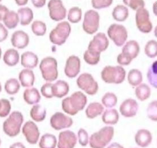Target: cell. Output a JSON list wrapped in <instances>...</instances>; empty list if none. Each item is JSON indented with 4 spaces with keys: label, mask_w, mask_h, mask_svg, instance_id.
Returning a JSON list of instances; mask_svg holds the SVG:
<instances>
[{
    "label": "cell",
    "mask_w": 157,
    "mask_h": 148,
    "mask_svg": "<svg viewBox=\"0 0 157 148\" xmlns=\"http://www.w3.org/2000/svg\"><path fill=\"white\" fill-rule=\"evenodd\" d=\"M50 18L54 21L59 22L64 20L67 10L62 0H50L48 4Z\"/></svg>",
    "instance_id": "obj_11"
},
{
    "label": "cell",
    "mask_w": 157,
    "mask_h": 148,
    "mask_svg": "<svg viewBox=\"0 0 157 148\" xmlns=\"http://www.w3.org/2000/svg\"><path fill=\"white\" fill-rule=\"evenodd\" d=\"M16 4L18 6H25L28 4L29 0H14Z\"/></svg>",
    "instance_id": "obj_53"
},
{
    "label": "cell",
    "mask_w": 157,
    "mask_h": 148,
    "mask_svg": "<svg viewBox=\"0 0 157 148\" xmlns=\"http://www.w3.org/2000/svg\"><path fill=\"white\" fill-rule=\"evenodd\" d=\"M82 12L81 9L75 6L69 9L67 14V19L72 24H77L82 19Z\"/></svg>",
    "instance_id": "obj_38"
},
{
    "label": "cell",
    "mask_w": 157,
    "mask_h": 148,
    "mask_svg": "<svg viewBox=\"0 0 157 148\" xmlns=\"http://www.w3.org/2000/svg\"><path fill=\"white\" fill-rule=\"evenodd\" d=\"M33 6L36 8H41L46 4V0H32Z\"/></svg>",
    "instance_id": "obj_51"
},
{
    "label": "cell",
    "mask_w": 157,
    "mask_h": 148,
    "mask_svg": "<svg viewBox=\"0 0 157 148\" xmlns=\"http://www.w3.org/2000/svg\"><path fill=\"white\" fill-rule=\"evenodd\" d=\"M124 4L127 5L133 10H137L145 7L144 0H123Z\"/></svg>",
    "instance_id": "obj_43"
},
{
    "label": "cell",
    "mask_w": 157,
    "mask_h": 148,
    "mask_svg": "<svg viewBox=\"0 0 157 148\" xmlns=\"http://www.w3.org/2000/svg\"><path fill=\"white\" fill-rule=\"evenodd\" d=\"M38 62L37 55L33 52L26 51L21 55V65L25 68L33 69L37 66Z\"/></svg>",
    "instance_id": "obj_20"
},
{
    "label": "cell",
    "mask_w": 157,
    "mask_h": 148,
    "mask_svg": "<svg viewBox=\"0 0 157 148\" xmlns=\"http://www.w3.org/2000/svg\"><path fill=\"white\" fill-rule=\"evenodd\" d=\"M22 132L28 142L32 145L37 143L40 133L37 125L32 121H28L24 125Z\"/></svg>",
    "instance_id": "obj_13"
},
{
    "label": "cell",
    "mask_w": 157,
    "mask_h": 148,
    "mask_svg": "<svg viewBox=\"0 0 157 148\" xmlns=\"http://www.w3.org/2000/svg\"><path fill=\"white\" fill-rule=\"evenodd\" d=\"M31 29L34 34H35L36 36L41 37L44 36L46 33L47 27L45 22L37 20L34 21L32 23Z\"/></svg>",
    "instance_id": "obj_39"
},
{
    "label": "cell",
    "mask_w": 157,
    "mask_h": 148,
    "mask_svg": "<svg viewBox=\"0 0 157 148\" xmlns=\"http://www.w3.org/2000/svg\"><path fill=\"white\" fill-rule=\"evenodd\" d=\"M120 119L118 112L116 109H108L104 111L102 116L103 123L106 125H113L118 123Z\"/></svg>",
    "instance_id": "obj_26"
},
{
    "label": "cell",
    "mask_w": 157,
    "mask_h": 148,
    "mask_svg": "<svg viewBox=\"0 0 157 148\" xmlns=\"http://www.w3.org/2000/svg\"><path fill=\"white\" fill-rule=\"evenodd\" d=\"M79 144L82 146H86L89 142V136L86 131L83 128H80L78 132Z\"/></svg>",
    "instance_id": "obj_44"
},
{
    "label": "cell",
    "mask_w": 157,
    "mask_h": 148,
    "mask_svg": "<svg viewBox=\"0 0 157 148\" xmlns=\"http://www.w3.org/2000/svg\"><path fill=\"white\" fill-rule=\"evenodd\" d=\"M1 56H2V50H1V48L0 47V59L1 58Z\"/></svg>",
    "instance_id": "obj_58"
},
{
    "label": "cell",
    "mask_w": 157,
    "mask_h": 148,
    "mask_svg": "<svg viewBox=\"0 0 157 148\" xmlns=\"http://www.w3.org/2000/svg\"><path fill=\"white\" fill-rule=\"evenodd\" d=\"M8 31L6 28L0 22V43L5 41L8 37Z\"/></svg>",
    "instance_id": "obj_49"
},
{
    "label": "cell",
    "mask_w": 157,
    "mask_h": 148,
    "mask_svg": "<svg viewBox=\"0 0 157 148\" xmlns=\"http://www.w3.org/2000/svg\"><path fill=\"white\" fill-rule=\"evenodd\" d=\"M19 80L21 86L29 88L33 86L35 82V75L32 70L25 68L21 70L19 74Z\"/></svg>",
    "instance_id": "obj_22"
},
{
    "label": "cell",
    "mask_w": 157,
    "mask_h": 148,
    "mask_svg": "<svg viewBox=\"0 0 157 148\" xmlns=\"http://www.w3.org/2000/svg\"><path fill=\"white\" fill-rule=\"evenodd\" d=\"M9 12L8 8L3 5L0 4V21H3L5 15Z\"/></svg>",
    "instance_id": "obj_50"
},
{
    "label": "cell",
    "mask_w": 157,
    "mask_h": 148,
    "mask_svg": "<svg viewBox=\"0 0 157 148\" xmlns=\"http://www.w3.org/2000/svg\"><path fill=\"white\" fill-rule=\"evenodd\" d=\"M135 94L136 98L140 101L144 102L150 98L151 95V89L147 84L142 83L136 86Z\"/></svg>",
    "instance_id": "obj_33"
},
{
    "label": "cell",
    "mask_w": 157,
    "mask_h": 148,
    "mask_svg": "<svg viewBox=\"0 0 157 148\" xmlns=\"http://www.w3.org/2000/svg\"><path fill=\"white\" fill-rule=\"evenodd\" d=\"M126 71L122 66H108L101 71V78L108 84H120L124 82L126 78Z\"/></svg>",
    "instance_id": "obj_4"
},
{
    "label": "cell",
    "mask_w": 157,
    "mask_h": 148,
    "mask_svg": "<svg viewBox=\"0 0 157 148\" xmlns=\"http://www.w3.org/2000/svg\"><path fill=\"white\" fill-rule=\"evenodd\" d=\"M101 54L93 52L87 50L83 54V59L88 65L91 66L96 65L100 61Z\"/></svg>",
    "instance_id": "obj_40"
},
{
    "label": "cell",
    "mask_w": 157,
    "mask_h": 148,
    "mask_svg": "<svg viewBox=\"0 0 157 148\" xmlns=\"http://www.w3.org/2000/svg\"><path fill=\"white\" fill-rule=\"evenodd\" d=\"M30 42L29 35L22 30H17L13 33L11 43L13 46L18 49L26 48Z\"/></svg>",
    "instance_id": "obj_18"
},
{
    "label": "cell",
    "mask_w": 157,
    "mask_h": 148,
    "mask_svg": "<svg viewBox=\"0 0 157 148\" xmlns=\"http://www.w3.org/2000/svg\"><path fill=\"white\" fill-rule=\"evenodd\" d=\"M108 35L117 46L124 45L128 34L124 26L114 24L110 25L108 30Z\"/></svg>",
    "instance_id": "obj_8"
},
{
    "label": "cell",
    "mask_w": 157,
    "mask_h": 148,
    "mask_svg": "<svg viewBox=\"0 0 157 148\" xmlns=\"http://www.w3.org/2000/svg\"><path fill=\"white\" fill-rule=\"evenodd\" d=\"M104 112V107L102 104L98 102L90 103L87 107L85 114L87 117L90 119H93L101 115Z\"/></svg>",
    "instance_id": "obj_25"
},
{
    "label": "cell",
    "mask_w": 157,
    "mask_h": 148,
    "mask_svg": "<svg viewBox=\"0 0 157 148\" xmlns=\"http://www.w3.org/2000/svg\"><path fill=\"white\" fill-rule=\"evenodd\" d=\"M5 26L9 29H15L20 22L18 13L14 11H9L5 16L3 20Z\"/></svg>",
    "instance_id": "obj_30"
},
{
    "label": "cell",
    "mask_w": 157,
    "mask_h": 148,
    "mask_svg": "<svg viewBox=\"0 0 157 148\" xmlns=\"http://www.w3.org/2000/svg\"><path fill=\"white\" fill-rule=\"evenodd\" d=\"M1 139H0V146H1Z\"/></svg>",
    "instance_id": "obj_60"
},
{
    "label": "cell",
    "mask_w": 157,
    "mask_h": 148,
    "mask_svg": "<svg viewBox=\"0 0 157 148\" xmlns=\"http://www.w3.org/2000/svg\"><path fill=\"white\" fill-rule=\"evenodd\" d=\"M128 9L124 5H118L116 6L112 12L113 18L118 22H124L128 18Z\"/></svg>",
    "instance_id": "obj_32"
},
{
    "label": "cell",
    "mask_w": 157,
    "mask_h": 148,
    "mask_svg": "<svg viewBox=\"0 0 157 148\" xmlns=\"http://www.w3.org/2000/svg\"><path fill=\"white\" fill-rule=\"evenodd\" d=\"M57 145L56 137L50 133L44 135L39 141V147L40 148H56Z\"/></svg>",
    "instance_id": "obj_31"
},
{
    "label": "cell",
    "mask_w": 157,
    "mask_h": 148,
    "mask_svg": "<svg viewBox=\"0 0 157 148\" xmlns=\"http://www.w3.org/2000/svg\"><path fill=\"white\" fill-rule=\"evenodd\" d=\"M140 52V46L136 41L131 40L128 42L122 48V53L127 55L132 59L137 57Z\"/></svg>",
    "instance_id": "obj_24"
},
{
    "label": "cell",
    "mask_w": 157,
    "mask_h": 148,
    "mask_svg": "<svg viewBox=\"0 0 157 148\" xmlns=\"http://www.w3.org/2000/svg\"><path fill=\"white\" fill-rule=\"evenodd\" d=\"M21 84L16 78L8 79L5 84V90L9 95H16L20 90Z\"/></svg>",
    "instance_id": "obj_34"
},
{
    "label": "cell",
    "mask_w": 157,
    "mask_h": 148,
    "mask_svg": "<svg viewBox=\"0 0 157 148\" xmlns=\"http://www.w3.org/2000/svg\"><path fill=\"white\" fill-rule=\"evenodd\" d=\"M2 108H3V102H2V99H0V113L2 110Z\"/></svg>",
    "instance_id": "obj_56"
},
{
    "label": "cell",
    "mask_w": 157,
    "mask_h": 148,
    "mask_svg": "<svg viewBox=\"0 0 157 148\" xmlns=\"http://www.w3.org/2000/svg\"><path fill=\"white\" fill-rule=\"evenodd\" d=\"M107 148H124V147L118 142H113L109 145Z\"/></svg>",
    "instance_id": "obj_54"
},
{
    "label": "cell",
    "mask_w": 157,
    "mask_h": 148,
    "mask_svg": "<svg viewBox=\"0 0 157 148\" xmlns=\"http://www.w3.org/2000/svg\"><path fill=\"white\" fill-rule=\"evenodd\" d=\"M30 117L36 122H42L45 119L46 110L45 108L40 104H35L30 111Z\"/></svg>",
    "instance_id": "obj_29"
},
{
    "label": "cell",
    "mask_w": 157,
    "mask_h": 148,
    "mask_svg": "<svg viewBox=\"0 0 157 148\" xmlns=\"http://www.w3.org/2000/svg\"><path fill=\"white\" fill-rule=\"evenodd\" d=\"M87 102L86 96L81 91L75 92L71 96L62 101V109L63 112L71 116L77 115L82 111Z\"/></svg>",
    "instance_id": "obj_1"
},
{
    "label": "cell",
    "mask_w": 157,
    "mask_h": 148,
    "mask_svg": "<svg viewBox=\"0 0 157 148\" xmlns=\"http://www.w3.org/2000/svg\"><path fill=\"white\" fill-rule=\"evenodd\" d=\"M2 99L3 102V108L2 110L0 113V117H5L9 115L10 112L11 111V104L10 102L8 100L6 99Z\"/></svg>",
    "instance_id": "obj_47"
},
{
    "label": "cell",
    "mask_w": 157,
    "mask_h": 148,
    "mask_svg": "<svg viewBox=\"0 0 157 148\" xmlns=\"http://www.w3.org/2000/svg\"><path fill=\"white\" fill-rule=\"evenodd\" d=\"M77 137L75 133L69 130L60 132L57 142L58 148H75Z\"/></svg>",
    "instance_id": "obj_16"
},
{
    "label": "cell",
    "mask_w": 157,
    "mask_h": 148,
    "mask_svg": "<svg viewBox=\"0 0 157 148\" xmlns=\"http://www.w3.org/2000/svg\"><path fill=\"white\" fill-rule=\"evenodd\" d=\"M71 30V26L68 22L62 21L59 22L50 33V41L56 45H62L69 37Z\"/></svg>",
    "instance_id": "obj_6"
},
{
    "label": "cell",
    "mask_w": 157,
    "mask_h": 148,
    "mask_svg": "<svg viewBox=\"0 0 157 148\" xmlns=\"http://www.w3.org/2000/svg\"><path fill=\"white\" fill-rule=\"evenodd\" d=\"M139 109V105L135 99H126L120 105L121 114L126 118H132L136 116Z\"/></svg>",
    "instance_id": "obj_17"
},
{
    "label": "cell",
    "mask_w": 157,
    "mask_h": 148,
    "mask_svg": "<svg viewBox=\"0 0 157 148\" xmlns=\"http://www.w3.org/2000/svg\"><path fill=\"white\" fill-rule=\"evenodd\" d=\"M102 104L106 108H112L115 107L118 102V98L113 92H106L101 99Z\"/></svg>",
    "instance_id": "obj_36"
},
{
    "label": "cell",
    "mask_w": 157,
    "mask_h": 148,
    "mask_svg": "<svg viewBox=\"0 0 157 148\" xmlns=\"http://www.w3.org/2000/svg\"><path fill=\"white\" fill-rule=\"evenodd\" d=\"M2 1V0H0V2H1Z\"/></svg>",
    "instance_id": "obj_61"
},
{
    "label": "cell",
    "mask_w": 157,
    "mask_h": 148,
    "mask_svg": "<svg viewBox=\"0 0 157 148\" xmlns=\"http://www.w3.org/2000/svg\"><path fill=\"white\" fill-rule=\"evenodd\" d=\"M128 82L132 86L136 87L141 84L143 80V76L141 71L138 69H132L128 75Z\"/></svg>",
    "instance_id": "obj_35"
},
{
    "label": "cell",
    "mask_w": 157,
    "mask_h": 148,
    "mask_svg": "<svg viewBox=\"0 0 157 148\" xmlns=\"http://www.w3.org/2000/svg\"><path fill=\"white\" fill-rule=\"evenodd\" d=\"M81 70V61L77 56L71 55L66 60L64 72L66 76L69 78H75Z\"/></svg>",
    "instance_id": "obj_15"
},
{
    "label": "cell",
    "mask_w": 157,
    "mask_h": 148,
    "mask_svg": "<svg viewBox=\"0 0 157 148\" xmlns=\"http://www.w3.org/2000/svg\"><path fill=\"white\" fill-rule=\"evenodd\" d=\"M114 135V129L112 126H105L94 133L89 137L91 148H105L112 141Z\"/></svg>",
    "instance_id": "obj_2"
},
{
    "label": "cell",
    "mask_w": 157,
    "mask_h": 148,
    "mask_svg": "<svg viewBox=\"0 0 157 148\" xmlns=\"http://www.w3.org/2000/svg\"><path fill=\"white\" fill-rule=\"evenodd\" d=\"M145 53L149 58L157 57V41L150 40L147 42L145 47Z\"/></svg>",
    "instance_id": "obj_41"
},
{
    "label": "cell",
    "mask_w": 157,
    "mask_h": 148,
    "mask_svg": "<svg viewBox=\"0 0 157 148\" xmlns=\"http://www.w3.org/2000/svg\"></svg>",
    "instance_id": "obj_62"
},
{
    "label": "cell",
    "mask_w": 157,
    "mask_h": 148,
    "mask_svg": "<svg viewBox=\"0 0 157 148\" xmlns=\"http://www.w3.org/2000/svg\"><path fill=\"white\" fill-rule=\"evenodd\" d=\"M1 91H2V86H1V84L0 83V92H1Z\"/></svg>",
    "instance_id": "obj_59"
},
{
    "label": "cell",
    "mask_w": 157,
    "mask_h": 148,
    "mask_svg": "<svg viewBox=\"0 0 157 148\" xmlns=\"http://www.w3.org/2000/svg\"><path fill=\"white\" fill-rule=\"evenodd\" d=\"M154 35L156 38H157V25L154 29Z\"/></svg>",
    "instance_id": "obj_57"
},
{
    "label": "cell",
    "mask_w": 157,
    "mask_h": 148,
    "mask_svg": "<svg viewBox=\"0 0 157 148\" xmlns=\"http://www.w3.org/2000/svg\"><path fill=\"white\" fill-rule=\"evenodd\" d=\"M69 85L66 81L59 80L52 85V93L54 97L62 98L68 94Z\"/></svg>",
    "instance_id": "obj_21"
},
{
    "label": "cell",
    "mask_w": 157,
    "mask_h": 148,
    "mask_svg": "<svg viewBox=\"0 0 157 148\" xmlns=\"http://www.w3.org/2000/svg\"><path fill=\"white\" fill-rule=\"evenodd\" d=\"M51 127L56 131H59L71 127L73 120L71 117L62 112H56L51 117L50 120Z\"/></svg>",
    "instance_id": "obj_12"
},
{
    "label": "cell",
    "mask_w": 157,
    "mask_h": 148,
    "mask_svg": "<svg viewBox=\"0 0 157 148\" xmlns=\"http://www.w3.org/2000/svg\"><path fill=\"white\" fill-rule=\"evenodd\" d=\"M77 84L79 88L87 95H94L98 92L99 86L93 76L89 73H83L77 79Z\"/></svg>",
    "instance_id": "obj_7"
},
{
    "label": "cell",
    "mask_w": 157,
    "mask_h": 148,
    "mask_svg": "<svg viewBox=\"0 0 157 148\" xmlns=\"http://www.w3.org/2000/svg\"><path fill=\"white\" fill-rule=\"evenodd\" d=\"M52 85L53 84L52 83H46L42 86L41 88L42 95L47 99H51L54 97L52 93Z\"/></svg>",
    "instance_id": "obj_46"
},
{
    "label": "cell",
    "mask_w": 157,
    "mask_h": 148,
    "mask_svg": "<svg viewBox=\"0 0 157 148\" xmlns=\"http://www.w3.org/2000/svg\"><path fill=\"white\" fill-rule=\"evenodd\" d=\"M5 64L9 67L16 66L20 61V54L17 50L9 49L5 52L3 57Z\"/></svg>",
    "instance_id": "obj_27"
},
{
    "label": "cell",
    "mask_w": 157,
    "mask_h": 148,
    "mask_svg": "<svg viewBox=\"0 0 157 148\" xmlns=\"http://www.w3.org/2000/svg\"><path fill=\"white\" fill-rule=\"evenodd\" d=\"M9 148H26V147L22 142H17L11 145Z\"/></svg>",
    "instance_id": "obj_52"
},
{
    "label": "cell",
    "mask_w": 157,
    "mask_h": 148,
    "mask_svg": "<svg viewBox=\"0 0 157 148\" xmlns=\"http://www.w3.org/2000/svg\"><path fill=\"white\" fill-rule=\"evenodd\" d=\"M134 139L137 145L141 148H145L149 146L151 143L153 136L149 130L141 129L136 132Z\"/></svg>",
    "instance_id": "obj_19"
},
{
    "label": "cell",
    "mask_w": 157,
    "mask_h": 148,
    "mask_svg": "<svg viewBox=\"0 0 157 148\" xmlns=\"http://www.w3.org/2000/svg\"><path fill=\"white\" fill-rule=\"evenodd\" d=\"M113 0H91L92 6L96 9H102L109 7Z\"/></svg>",
    "instance_id": "obj_45"
},
{
    "label": "cell",
    "mask_w": 157,
    "mask_h": 148,
    "mask_svg": "<svg viewBox=\"0 0 157 148\" xmlns=\"http://www.w3.org/2000/svg\"><path fill=\"white\" fill-rule=\"evenodd\" d=\"M147 78L149 84L157 89V61L150 66L147 73Z\"/></svg>",
    "instance_id": "obj_37"
},
{
    "label": "cell",
    "mask_w": 157,
    "mask_h": 148,
    "mask_svg": "<svg viewBox=\"0 0 157 148\" xmlns=\"http://www.w3.org/2000/svg\"><path fill=\"white\" fill-rule=\"evenodd\" d=\"M147 116L149 119L157 122V100H154L149 103L147 108Z\"/></svg>",
    "instance_id": "obj_42"
},
{
    "label": "cell",
    "mask_w": 157,
    "mask_h": 148,
    "mask_svg": "<svg viewBox=\"0 0 157 148\" xmlns=\"http://www.w3.org/2000/svg\"><path fill=\"white\" fill-rule=\"evenodd\" d=\"M153 11L154 14L157 17V1H155L153 5Z\"/></svg>",
    "instance_id": "obj_55"
},
{
    "label": "cell",
    "mask_w": 157,
    "mask_h": 148,
    "mask_svg": "<svg viewBox=\"0 0 157 148\" xmlns=\"http://www.w3.org/2000/svg\"><path fill=\"white\" fill-rule=\"evenodd\" d=\"M24 99L29 105H35L40 102L41 96L39 91L36 88H28L24 92Z\"/></svg>",
    "instance_id": "obj_23"
},
{
    "label": "cell",
    "mask_w": 157,
    "mask_h": 148,
    "mask_svg": "<svg viewBox=\"0 0 157 148\" xmlns=\"http://www.w3.org/2000/svg\"><path fill=\"white\" fill-rule=\"evenodd\" d=\"M18 15L20 18V23L22 26L29 25L34 18L33 10L29 7H23L18 10Z\"/></svg>",
    "instance_id": "obj_28"
},
{
    "label": "cell",
    "mask_w": 157,
    "mask_h": 148,
    "mask_svg": "<svg viewBox=\"0 0 157 148\" xmlns=\"http://www.w3.org/2000/svg\"><path fill=\"white\" fill-rule=\"evenodd\" d=\"M39 67L42 78L46 82H52L58 78V63L53 57H48L44 58Z\"/></svg>",
    "instance_id": "obj_5"
},
{
    "label": "cell",
    "mask_w": 157,
    "mask_h": 148,
    "mask_svg": "<svg viewBox=\"0 0 157 148\" xmlns=\"http://www.w3.org/2000/svg\"><path fill=\"white\" fill-rule=\"evenodd\" d=\"M136 27L142 33L147 34L153 30V24L150 20L149 11L145 8L136 10Z\"/></svg>",
    "instance_id": "obj_10"
},
{
    "label": "cell",
    "mask_w": 157,
    "mask_h": 148,
    "mask_svg": "<svg viewBox=\"0 0 157 148\" xmlns=\"http://www.w3.org/2000/svg\"><path fill=\"white\" fill-rule=\"evenodd\" d=\"M24 122V116L19 111H14L3 123V131L9 137H16L21 131V127Z\"/></svg>",
    "instance_id": "obj_3"
},
{
    "label": "cell",
    "mask_w": 157,
    "mask_h": 148,
    "mask_svg": "<svg viewBox=\"0 0 157 148\" xmlns=\"http://www.w3.org/2000/svg\"><path fill=\"white\" fill-rule=\"evenodd\" d=\"M109 45L108 37L105 33H98L90 42L87 50L93 52L101 53L107 49Z\"/></svg>",
    "instance_id": "obj_14"
},
{
    "label": "cell",
    "mask_w": 157,
    "mask_h": 148,
    "mask_svg": "<svg viewBox=\"0 0 157 148\" xmlns=\"http://www.w3.org/2000/svg\"><path fill=\"white\" fill-rule=\"evenodd\" d=\"M99 14L94 10H89L85 13L83 21V30L89 34L96 33L99 26Z\"/></svg>",
    "instance_id": "obj_9"
},
{
    "label": "cell",
    "mask_w": 157,
    "mask_h": 148,
    "mask_svg": "<svg viewBox=\"0 0 157 148\" xmlns=\"http://www.w3.org/2000/svg\"><path fill=\"white\" fill-rule=\"evenodd\" d=\"M132 59L123 53H121L117 57V62L121 66H128Z\"/></svg>",
    "instance_id": "obj_48"
}]
</instances>
